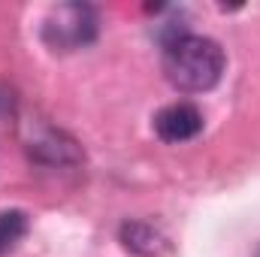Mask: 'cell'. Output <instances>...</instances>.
Segmentation results:
<instances>
[{
    "label": "cell",
    "mask_w": 260,
    "mask_h": 257,
    "mask_svg": "<svg viewBox=\"0 0 260 257\" xmlns=\"http://www.w3.org/2000/svg\"><path fill=\"white\" fill-rule=\"evenodd\" d=\"M97 30H100V21H97L94 6H88V3H61L43 21V43L52 52L67 55V52H79V49L91 46L97 40Z\"/></svg>",
    "instance_id": "cell-2"
},
{
    "label": "cell",
    "mask_w": 260,
    "mask_h": 257,
    "mask_svg": "<svg viewBox=\"0 0 260 257\" xmlns=\"http://www.w3.org/2000/svg\"><path fill=\"white\" fill-rule=\"evenodd\" d=\"M27 215L21 212V209H9V212H0V257L9 254L18 242H21V236L27 233Z\"/></svg>",
    "instance_id": "cell-6"
},
{
    "label": "cell",
    "mask_w": 260,
    "mask_h": 257,
    "mask_svg": "<svg viewBox=\"0 0 260 257\" xmlns=\"http://www.w3.org/2000/svg\"><path fill=\"white\" fill-rule=\"evenodd\" d=\"M27 154L30 160L43 164V167H76L82 164V148L73 136H67L64 130L43 127L30 142H27Z\"/></svg>",
    "instance_id": "cell-3"
},
{
    "label": "cell",
    "mask_w": 260,
    "mask_h": 257,
    "mask_svg": "<svg viewBox=\"0 0 260 257\" xmlns=\"http://www.w3.org/2000/svg\"><path fill=\"white\" fill-rule=\"evenodd\" d=\"M118 239H121V245L127 251H133V254H139V257L157 254L160 245H164V236L151 224H145V221H124L121 230H118Z\"/></svg>",
    "instance_id": "cell-5"
},
{
    "label": "cell",
    "mask_w": 260,
    "mask_h": 257,
    "mask_svg": "<svg viewBox=\"0 0 260 257\" xmlns=\"http://www.w3.org/2000/svg\"><path fill=\"white\" fill-rule=\"evenodd\" d=\"M224 49L200 34H182L164 46V73L176 91L203 94L221 82L224 73Z\"/></svg>",
    "instance_id": "cell-1"
},
{
    "label": "cell",
    "mask_w": 260,
    "mask_h": 257,
    "mask_svg": "<svg viewBox=\"0 0 260 257\" xmlns=\"http://www.w3.org/2000/svg\"><path fill=\"white\" fill-rule=\"evenodd\" d=\"M203 130V112L194 103H170L154 115V133L164 142H188Z\"/></svg>",
    "instance_id": "cell-4"
}]
</instances>
